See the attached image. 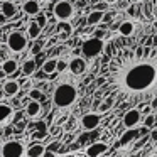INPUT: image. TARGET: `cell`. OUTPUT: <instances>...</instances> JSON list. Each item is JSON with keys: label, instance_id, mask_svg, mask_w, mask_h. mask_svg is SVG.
Instances as JSON below:
<instances>
[{"label": "cell", "instance_id": "cell-33", "mask_svg": "<svg viewBox=\"0 0 157 157\" xmlns=\"http://www.w3.org/2000/svg\"><path fill=\"white\" fill-rule=\"evenodd\" d=\"M105 32H106V29H101V31H96V32H95V36H93V37L103 39V36H105Z\"/></svg>", "mask_w": 157, "mask_h": 157}, {"label": "cell", "instance_id": "cell-49", "mask_svg": "<svg viewBox=\"0 0 157 157\" xmlns=\"http://www.w3.org/2000/svg\"><path fill=\"white\" fill-rule=\"evenodd\" d=\"M0 2H7V0H0Z\"/></svg>", "mask_w": 157, "mask_h": 157}, {"label": "cell", "instance_id": "cell-25", "mask_svg": "<svg viewBox=\"0 0 157 157\" xmlns=\"http://www.w3.org/2000/svg\"><path fill=\"white\" fill-rule=\"evenodd\" d=\"M154 123H155V115H152V113L145 115V120H144V127H147V128H154Z\"/></svg>", "mask_w": 157, "mask_h": 157}, {"label": "cell", "instance_id": "cell-48", "mask_svg": "<svg viewBox=\"0 0 157 157\" xmlns=\"http://www.w3.org/2000/svg\"><path fill=\"white\" fill-rule=\"evenodd\" d=\"M66 157H75V155H71V154H69V155H66Z\"/></svg>", "mask_w": 157, "mask_h": 157}, {"label": "cell", "instance_id": "cell-50", "mask_svg": "<svg viewBox=\"0 0 157 157\" xmlns=\"http://www.w3.org/2000/svg\"><path fill=\"white\" fill-rule=\"evenodd\" d=\"M150 157H157V155H150Z\"/></svg>", "mask_w": 157, "mask_h": 157}, {"label": "cell", "instance_id": "cell-37", "mask_svg": "<svg viewBox=\"0 0 157 157\" xmlns=\"http://www.w3.org/2000/svg\"><path fill=\"white\" fill-rule=\"evenodd\" d=\"M127 12H128L130 15H133V14H135V7H133V5H132V7H128V10H127Z\"/></svg>", "mask_w": 157, "mask_h": 157}, {"label": "cell", "instance_id": "cell-2", "mask_svg": "<svg viewBox=\"0 0 157 157\" xmlns=\"http://www.w3.org/2000/svg\"><path fill=\"white\" fill-rule=\"evenodd\" d=\"M78 98V90L71 83H61L54 88L52 93V103L58 108H69Z\"/></svg>", "mask_w": 157, "mask_h": 157}, {"label": "cell", "instance_id": "cell-32", "mask_svg": "<svg viewBox=\"0 0 157 157\" xmlns=\"http://www.w3.org/2000/svg\"><path fill=\"white\" fill-rule=\"evenodd\" d=\"M149 137H150V140H152V142H157V128H150Z\"/></svg>", "mask_w": 157, "mask_h": 157}, {"label": "cell", "instance_id": "cell-18", "mask_svg": "<svg viewBox=\"0 0 157 157\" xmlns=\"http://www.w3.org/2000/svg\"><path fill=\"white\" fill-rule=\"evenodd\" d=\"M41 32H42V29L37 25V22L36 21H31V22H27V25H25V36H27L29 39H37L39 36H41Z\"/></svg>", "mask_w": 157, "mask_h": 157}, {"label": "cell", "instance_id": "cell-9", "mask_svg": "<svg viewBox=\"0 0 157 157\" xmlns=\"http://www.w3.org/2000/svg\"><path fill=\"white\" fill-rule=\"evenodd\" d=\"M86 68H88V63H86V59L85 58H73L71 61L68 63V69L73 73L75 76H79V75H83V73L86 71Z\"/></svg>", "mask_w": 157, "mask_h": 157}, {"label": "cell", "instance_id": "cell-45", "mask_svg": "<svg viewBox=\"0 0 157 157\" xmlns=\"http://www.w3.org/2000/svg\"><path fill=\"white\" fill-rule=\"evenodd\" d=\"M128 157H139V155H137V154H132V155H128Z\"/></svg>", "mask_w": 157, "mask_h": 157}, {"label": "cell", "instance_id": "cell-3", "mask_svg": "<svg viewBox=\"0 0 157 157\" xmlns=\"http://www.w3.org/2000/svg\"><path fill=\"white\" fill-rule=\"evenodd\" d=\"M105 49V41L98 37H88L81 42V54L85 59H93L100 56Z\"/></svg>", "mask_w": 157, "mask_h": 157}, {"label": "cell", "instance_id": "cell-39", "mask_svg": "<svg viewBox=\"0 0 157 157\" xmlns=\"http://www.w3.org/2000/svg\"><path fill=\"white\" fill-rule=\"evenodd\" d=\"M5 76H7V75H5V73L2 71V68H0V79H2V78H5Z\"/></svg>", "mask_w": 157, "mask_h": 157}, {"label": "cell", "instance_id": "cell-1", "mask_svg": "<svg viewBox=\"0 0 157 157\" xmlns=\"http://www.w3.org/2000/svg\"><path fill=\"white\" fill-rule=\"evenodd\" d=\"M110 83L120 95L133 100L154 98L157 95V51L150 56L118 58L110 64Z\"/></svg>", "mask_w": 157, "mask_h": 157}, {"label": "cell", "instance_id": "cell-20", "mask_svg": "<svg viewBox=\"0 0 157 157\" xmlns=\"http://www.w3.org/2000/svg\"><path fill=\"white\" fill-rule=\"evenodd\" d=\"M44 152H46V147L42 145V144H32V145L25 150L27 157H42Z\"/></svg>", "mask_w": 157, "mask_h": 157}, {"label": "cell", "instance_id": "cell-44", "mask_svg": "<svg viewBox=\"0 0 157 157\" xmlns=\"http://www.w3.org/2000/svg\"><path fill=\"white\" fill-rule=\"evenodd\" d=\"M154 29H157V21H155V22H154Z\"/></svg>", "mask_w": 157, "mask_h": 157}, {"label": "cell", "instance_id": "cell-12", "mask_svg": "<svg viewBox=\"0 0 157 157\" xmlns=\"http://www.w3.org/2000/svg\"><path fill=\"white\" fill-rule=\"evenodd\" d=\"M14 117V108L9 103H0V127L7 125Z\"/></svg>", "mask_w": 157, "mask_h": 157}, {"label": "cell", "instance_id": "cell-28", "mask_svg": "<svg viewBox=\"0 0 157 157\" xmlns=\"http://www.w3.org/2000/svg\"><path fill=\"white\" fill-rule=\"evenodd\" d=\"M64 69H68V63L63 61V59H58V63H56V71L63 73Z\"/></svg>", "mask_w": 157, "mask_h": 157}, {"label": "cell", "instance_id": "cell-36", "mask_svg": "<svg viewBox=\"0 0 157 157\" xmlns=\"http://www.w3.org/2000/svg\"><path fill=\"white\" fill-rule=\"evenodd\" d=\"M150 108H152V110H157V96H154V98H152V103H150Z\"/></svg>", "mask_w": 157, "mask_h": 157}, {"label": "cell", "instance_id": "cell-19", "mask_svg": "<svg viewBox=\"0 0 157 157\" xmlns=\"http://www.w3.org/2000/svg\"><path fill=\"white\" fill-rule=\"evenodd\" d=\"M0 68H2V71H4L7 76H10V75H14V73H17L19 63L15 61V59H5V61L0 64Z\"/></svg>", "mask_w": 157, "mask_h": 157}, {"label": "cell", "instance_id": "cell-23", "mask_svg": "<svg viewBox=\"0 0 157 157\" xmlns=\"http://www.w3.org/2000/svg\"><path fill=\"white\" fill-rule=\"evenodd\" d=\"M56 63H58L56 58H51V59H48V61H44V64H42V71H44L46 75H54L56 73Z\"/></svg>", "mask_w": 157, "mask_h": 157}, {"label": "cell", "instance_id": "cell-17", "mask_svg": "<svg viewBox=\"0 0 157 157\" xmlns=\"http://www.w3.org/2000/svg\"><path fill=\"white\" fill-rule=\"evenodd\" d=\"M118 34L120 36H123V37H130V36L135 32V24H133L132 21H123V22H120L118 24Z\"/></svg>", "mask_w": 157, "mask_h": 157}, {"label": "cell", "instance_id": "cell-41", "mask_svg": "<svg viewBox=\"0 0 157 157\" xmlns=\"http://www.w3.org/2000/svg\"><path fill=\"white\" fill-rule=\"evenodd\" d=\"M103 2H106V4L110 5V4H113V2H117V0H103Z\"/></svg>", "mask_w": 157, "mask_h": 157}, {"label": "cell", "instance_id": "cell-21", "mask_svg": "<svg viewBox=\"0 0 157 157\" xmlns=\"http://www.w3.org/2000/svg\"><path fill=\"white\" fill-rule=\"evenodd\" d=\"M101 17H103V12L91 10L86 15V24L88 25H98V24H101Z\"/></svg>", "mask_w": 157, "mask_h": 157}, {"label": "cell", "instance_id": "cell-8", "mask_svg": "<svg viewBox=\"0 0 157 157\" xmlns=\"http://www.w3.org/2000/svg\"><path fill=\"white\" fill-rule=\"evenodd\" d=\"M100 122H101V117L96 112H90L81 117V127L85 130H95L100 125Z\"/></svg>", "mask_w": 157, "mask_h": 157}, {"label": "cell", "instance_id": "cell-5", "mask_svg": "<svg viewBox=\"0 0 157 157\" xmlns=\"http://www.w3.org/2000/svg\"><path fill=\"white\" fill-rule=\"evenodd\" d=\"M7 48L12 52H22L27 48V36L21 31H12L7 34Z\"/></svg>", "mask_w": 157, "mask_h": 157}, {"label": "cell", "instance_id": "cell-15", "mask_svg": "<svg viewBox=\"0 0 157 157\" xmlns=\"http://www.w3.org/2000/svg\"><path fill=\"white\" fill-rule=\"evenodd\" d=\"M2 91L7 96H15L19 91H21V83L15 81V79H7V81L2 85Z\"/></svg>", "mask_w": 157, "mask_h": 157}, {"label": "cell", "instance_id": "cell-22", "mask_svg": "<svg viewBox=\"0 0 157 157\" xmlns=\"http://www.w3.org/2000/svg\"><path fill=\"white\" fill-rule=\"evenodd\" d=\"M21 69H22V75L32 76L36 73V61H34V59H27V61H24Z\"/></svg>", "mask_w": 157, "mask_h": 157}, {"label": "cell", "instance_id": "cell-7", "mask_svg": "<svg viewBox=\"0 0 157 157\" xmlns=\"http://www.w3.org/2000/svg\"><path fill=\"white\" fill-rule=\"evenodd\" d=\"M140 120H142L140 110L139 108H130L125 112V115H123V118H122V123H123L125 128H135L140 123Z\"/></svg>", "mask_w": 157, "mask_h": 157}, {"label": "cell", "instance_id": "cell-16", "mask_svg": "<svg viewBox=\"0 0 157 157\" xmlns=\"http://www.w3.org/2000/svg\"><path fill=\"white\" fill-rule=\"evenodd\" d=\"M42 108H41V103L36 101V100H31V101L25 105V115L29 117V118H37L39 115H41Z\"/></svg>", "mask_w": 157, "mask_h": 157}, {"label": "cell", "instance_id": "cell-46", "mask_svg": "<svg viewBox=\"0 0 157 157\" xmlns=\"http://www.w3.org/2000/svg\"><path fill=\"white\" fill-rule=\"evenodd\" d=\"M0 36H2V24H0Z\"/></svg>", "mask_w": 157, "mask_h": 157}, {"label": "cell", "instance_id": "cell-11", "mask_svg": "<svg viewBox=\"0 0 157 157\" xmlns=\"http://www.w3.org/2000/svg\"><path fill=\"white\" fill-rule=\"evenodd\" d=\"M108 150V144L105 142H95L86 149V157H100Z\"/></svg>", "mask_w": 157, "mask_h": 157}, {"label": "cell", "instance_id": "cell-24", "mask_svg": "<svg viewBox=\"0 0 157 157\" xmlns=\"http://www.w3.org/2000/svg\"><path fill=\"white\" fill-rule=\"evenodd\" d=\"M113 19H115V14H113V12H103V17H101V24L112 25Z\"/></svg>", "mask_w": 157, "mask_h": 157}, {"label": "cell", "instance_id": "cell-34", "mask_svg": "<svg viewBox=\"0 0 157 157\" xmlns=\"http://www.w3.org/2000/svg\"><path fill=\"white\" fill-rule=\"evenodd\" d=\"M133 56H135V58H142V56H144V48H142V46L135 49V54H133Z\"/></svg>", "mask_w": 157, "mask_h": 157}, {"label": "cell", "instance_id": "cell-38", "mask_svg": "<svg viewBox=\"0 0 157 157\" xmlns=\"http://www.w3.org/2000/svg\"><path fill=\"white\" fill-rule=\"evenodd\" d=\"M150 112H152V108H150V106H145V108H144V113H145V115H149Z\"/></svg>", "mask_w": 157, "mask_h": 157}, {"label": "cell", "instance_id": "cell-6", "mask_svg": "<svg viewBox=\"0 0 157 157\" xmlns=\"http://www.w3.org/2000/svg\"><path fill=\"white\" fill-rule=\"evenodd\" d=\"M25 155V147L21 140H7L2 145L0 157H24Z\"/></svg>", "mask_w": 157, "mask_h": 157}, {"label": "cell", "instance_id": "cell-10", "mask_svg": "<svg viewBox=\"0 0 157 157\" xmlns=\"http://www.w3.org/2000/svg\"><path fill=\"white\" fill-rule=\"evenodd\" d=\"M17 5L12 2V0H7V2H0V14L4 15L7 21H10V19H14L15 15H17Z\"/></svg>", "mask_w": 157, "mask_h": 157}, {"label": "cell", "instance_id": "cell-26", "mask_svg": "<svg viewBox=\"0 0 157 157\" xmlns=\"http://www.w3.org/2000/svg\"><path fill=\"white\" fill-rule=\"evenodd\" d=\"M29 98L31 100H36V101H39V100L42 98V91L41 90H31V91H29Z\"/></svg>", "mask_w": 157, "mask_h": 157}, {"label": "cell", "instance_id": "cell-43", "mask_svg": "<svg viewBox=\"0 0 157 157\" xmlns=\"http://www.w3.org/2000/svg\"><path fill=\"white\" fill-rule=\"evenodd\" d=\"M130 2H132V4H137V2H140V0H130Z\"/></svg>", "mask_w": 157, "mask_h": 157}, {"label": "cell", "instance_id": "cell-35", "mask_svg": "<svg viewBox=\"0 0 157 157\" xmlns=\"http://www.w3.org/2000/svg\"><path fill=\"white\" fill-rule=\"evenodd\" d=\"M34 76H36V78H37V79H42V78H46V76H48V75H46V73H44V71H42V69H41V71H39V73H34Z\"/></svg>", "mask_w": 157, "mask_h": 157}, {"label": "cell", "instance_id": "cell-42", "mask_svg": "<svg viewBox=\"0 0 157 157\" xmlns=\"http://www.w3.org/2000/svg\"><path fill=\"white\" fill-rule=\"evenodd\" d=\"M154 128H157V117H155V123H154Z\"/></svg>", "mask_w": 157, "mask_h": 157}, {"label": "cell", "instance_id": "cell-29", "mask_svg": "<svg viewBox=\"0 0 157 157\" xmlns=\"http://www.w3.org/2000/svg\"><path fill=\"white\" fill-rule=\"evenodd\" d=\"M106 9H108V4H106V2H98V4L95 5V7H93V10H100V12H106Z\"/></svg>", "mask_w": 157, "mask_h": 157}, {"label": "cell", "instance_id": "cell-40", "mask_svg": "<svg viewBox=\"0 0 157 157\" xmlns=\"http://www.w3.org/2000/svg\"><path fill=\"white\" fill-rule=\"evenodd\" d=\"M46 154V157H54V154H52V152H44Z\"/></svg>", "mask_w": 157, "mask_h": 157}, {"label": "cell", "instance_id": "cell-14", "mask_svg": "<svg viewBox=\"0 0 157 157\" xmlns=\"http://www.w3.org/2000/svg\"><path fill=\"white\" fill-rule=\"evenodd\" d=\"M22 12L25 15H37L41 12V4L39 0H24L22 4Z\"/></svg>", "mask_w": 157, "mask_h": 157}, {"label": "cell", "instance_id": "cell-30", "mask_svg": "<svg viewBox=\"0 0 157 157\" xmlns=\"http://www.w3.org/2000/svg\"><path fill=\"white\" fill-rule=\"evenodd\" d=\"M46 24H48V19H46V14H42V15H39V21H37V25L41 29H44L46 27Z\"/></svg>", "mask_w": 157, "mask_h": 157}, {"label": "cell", "instance_id": "cell-31", "mask_svg": "<svg viewBox=\"0 0 157 157\" xmlns=\"http://www.w3.org/2000/svg\"><path fill=\"white\" fill-rule=\"evenodd\" d=\"M41 48H42V42H37V44L34 46V48L31 49V54L34 56V54H39V51H41Z\"/></svg>", "mask_w": 157, "mask_h": 157}, {"label": "cell", "instance_id": "cell-47", "mask_svg": "<svg viewBox=\"0 0 157 157\" xmlns=\"http://www.w3.org/2000/svg\"><path fill=\"white\" fill-rule=\"evenodd\" d=\"M68 2H71V4H73V2H76V0H68Z\"/></svg>", "mask_w": 157, "mask_h": 157}, {"label": "cell", "instance_id": "cell-13", "mask_svg": "<svg viewBox=\"0 0 157 157\" xmlns=\"http://www.w3.org/2000/svg\"><path fill=\"white\" fill-rule=\"evenodd\" d=\"M137 139H139V128H128V130H125V133H123L122 137H120V140H118L117 145L118 147H127L130 142H135Z\"/></svg>", "mask_w": 157, "mask_h": 157}, {"label": "cell", "instance_id": "cell-27", "mask_svg": "<svg viewBox=\"0 0 157 157\" xmlns=\"http://www.w3.org/2000/svg\"><path fill=\"white\" fill-rule=\"evenodd\" d=\"M112 105H113V98L110 96V98H106L105 101H103V105L100 106V112H106V110H110V108H112Z\"/></svg>", "mask_w": 157, "mask_h": 157}, {"label": "cell", "instance_id": "cell-4", "mask_svg": "<svg viewBox=\"0 0 157 157\" xmlns=\"http://www.w3.org/2000/svg\"><path fill=\"white\" fill-rule=\"evenodd\" d=\"M52 15L56 17V21L59 22H69L75 15V5L68 0H59L58 4L52 9Z\"/></svg>", "mask_w": 157, "mask_h": 157}]
</instances>
